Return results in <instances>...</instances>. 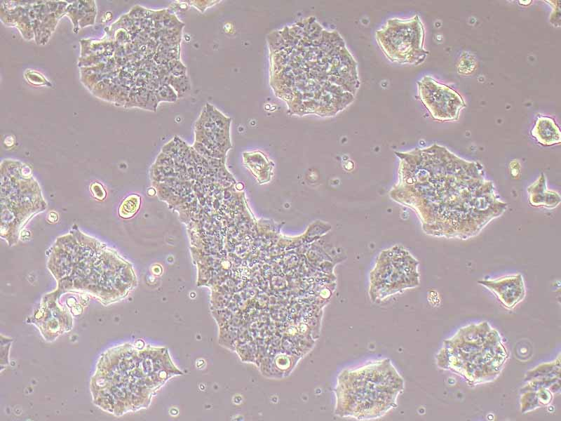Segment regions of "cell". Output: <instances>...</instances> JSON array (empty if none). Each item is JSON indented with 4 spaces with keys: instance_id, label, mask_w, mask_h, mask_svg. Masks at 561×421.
<instances>
[{
    "instance_id": "cell-4",
    "label": "cell",
    "mask_w": 561,
    "mask_h": 421,
    "mask_svg": "<svg viewBox=\"0 0 561 421\" xmlns=\"http://www.w3.org/2000/svg\"><path fill=\"white\" fill-rule=\"evenodd\" d=\"M46 208L40 186L27 165L2 162L1 166V236L9 246L19 239L23 227Z\"/></svg>"
},
{
    "instance_id": "cell-3",
    "label": "cell",
    "mask_w": 561,
    "mask_h": 421,
    "mask_svg": "<svg viewBox=\"0 0 561 421\" xmlns=\"http://www.w3.org/2000/svg\"><path fill=\"white\" fill-rule=\"evenodd\" d=\"M403 389V378L385 359L344 370L335 389V413L359 420L379 417L394 406Z\"/></svg>"
},
{
    "instance_id": "cell-10",
    "label": "cell",
    "mask_w": 561,
    "mask_h": 421,
    "mask_svg": "<svg viewBox=\"0 0 561 421\" xmlns=\"http://www.w3.org/2000/svg\"><path fill=\"white\" fill-rule=\"evenodd\" d=\"M531 135L541 145L551 146L560 144L561 133L555 120L549 116H541L536 120Z\"/></svg>"
},
{
    "instance_id": "cell-12",
    "label": "cell",
    "mask_w": 561,
    "mask_h": 421,
    "mask_svg": "<svg viewBox=\"0 0 561 421\" xmlns=\"http://www.w3.org/2000/svg\"><path fill=\"white\" fill-rule=\"evenodd\" d=\"M170 62L172 65H170L169 71L175 77L185 76L186 68L180 62L174 60Z\"/></svg>"
},
{
    "instance_id": "cell-5",
    "label": "cell",
    "mask_w": 561,
    "mask_h": 421,
    "mask_svg": "<svg viewBox=\"0 0 561 421\" xmlns=\"http://www.w3.org/2000/svg\"><path fill=\"white\" fill-rule=\"evenodd\" d=\"M480 324L474 327L473 338L469 340L465 328L445 342L442 351L466 353L444 358V366L463 375L472 383L494 380L497 376L508 357L507 352L501 342L499 333L489 327L483 333Z\"/></svg>"
},
{
    "instance_id": "cell-8",
    "label": "cell",
    "mask_w": 561,
    "mask_h": 421,
    "mask_svg": "<svg viewBox=\"0 0 561 421\" xmlns=\"http://www.w3.org/2000/svg\"><path fill=\"white\" fill-rule=\"evenodd\" d=\"M478 283L492 291L508 308L514 307L522 300L525 295L524 281L520 274L506 276L494 280H482Z\"/></svg>"
},
{
    "instance_id": "cell-11",
    "label": "cell",
    "mask_w": 561,
    "mask_h": 421,
    "mask_svg": "<svg viewBox=\"0 0 561 421\" xmlns=\"http://www.w3.org/2000/svg\"><path fill=\"white\" fill-rule=\"evenodd\" d=\"M170 83L173 86L175 91L177 94L183 95L186 93L189 88V81L185 76L173 77L170 80Z\"/></svg>"
},
{
    "instance_id": "cell-1",
    "label": "cell",
    "mask_w": 561,
    "mask_h": 421,
    "mask_svg": "<svg viewBox=\"0 0 561 421\" xmlns=\"http://www.w3.org/2000/svg\"><path fill=\"white\" fill-rule=\"evenodd\" d=\"M270 38L272 86L291 114L334 116L354 101L358 63L337 31L309 16Z\"/></svg>"
},
{
    "instance_id": "cell-9",
    "label": "cell",
    "mask_w": 561,
    "mask_h": 421,
    "mask_svg": "<svg viewBox=\"0 0 561 421\" xmlns=\"http://www.w3.org/2000/svg\"><path fill=\"white\" fill-rule=\"evenodd\" d=\"M529 203L534 207H543L553 209L559 206L561 198L555 190L548 189L547 180L544 173L531 184L527 189Z\"/></svg>"
},
{
    "instance_id": "cell-2",
    "label": "cell",
    "mask_w": 561,
    "mask_h": 421,
    "mask_svg": "<svg viewBox=\"0 0 561 421\" xmlns=\"http://www.w3.org/2000/svg\"><path fill=\"white\" fill-rule=\"evenodd\" d=\"M402 156L412 171L407 179L412 206L427 234L467 240L506 211L508 204L480 162L437 143Z\"/></svg>"
},
{
    "instance_id": "cell-7",
    "label": "cell",
    "mask_w": 561,
    "mask_h": 421,
    "mask_svg": "<svg viewBox=\"0 0 561 421\" xmlns=\"http://www.w3.org/2000/svg\"><path fill=\"white\" fill-rule=\"evenodd\" d=\"M417 88L420 100L435 120L457 121L461 109L466 107L459 93L430 76L417 81Z\"/></svg>"
},
{
    "instance_id": "cell-6",
    "label": "cell",
    "mask_w": 561,
    "mask_h": 421,
    "mask_svg": "<svg viewBox=\"0 0 561 421\" xmlns=\"http://www.w3.org/2000/svg\"><path fill=\"white\" fill-rule=\"evenodd\" d=\"M425 31L418 15L409 19L391 18L375 32L385 56L400 65H419L429 52L424 49Z\"/></svg>"
}]
</instances>
